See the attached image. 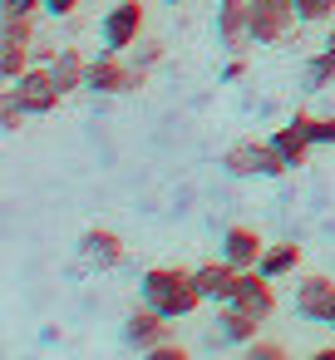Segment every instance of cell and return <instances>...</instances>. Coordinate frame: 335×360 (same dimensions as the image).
<instances>
[{
	"instance_id": "f546056e",
	"label": "cell",
	"mask_w": 335,
	"mask_h": 360,
	"mask_svg": "<svg viewBox=\"0 0 335 360\" xmlns=\"http://www.w3.org/2000/svg\"><path fill=\"white\" fill-rule=\"evenodd\" d=\"M315 360H335V345H320V350H315Z\"/></svg>"
},
{
	"instance_id": "ba28073f",
	"label": "cell",
	"mask_w": 335,
	"mask_h": 360,
	"mask_svg": "<svg viewBox=\"0 0 335 360\" xmlns=\"http://www.w3.org/2000/svg\"><path fill=\"white\" fill-rule=\"evenodd\" d=\"M192 276H197V291H202L207 301H217V306L237 301V286H242V266H232L227 257H212V262L192 266Z\"/></svg>"
},
{
	"instance_id": "cb8c5ba5",
	"label": "cell",
	"mask_w": 335,
	"mask_h": 360,
	"mask_svg": "<svg viewBox=\"0 0 335 360\" xmlns=\"http://www.w3.org/2000/svg\"><path fill=\"white\" fill-rule=\"evenodd\" d=\"M20 119H25V109H20V99L6 89V99H0V129L15 134V129H20Z\"/></svg>"
},
{
	"instance_id": "4fadbf2b",
	"label": "cell",
	"mask_w": 335,
	"mask_h": 360,
	"mask_svg": "<svg viewBox=\"0 0 335 360\" xmlns=\"http://www.w3.org/2000/svg\"><path fill=\"white\" fill-rule=\"evenodd\" d=\"M261 252H266V242H261V232L256 227H242V222H232L227 232H222V257L232 262V266H256L261 262Z\"/></svg>"
},
{
	"instance_id": "30bf717a",
	"label": "cell",
	"mask_w": 335,
	"mask_h": 360,
	"mask_svg": "<svg viewBox=\"0 0 335 360\" xmlns=\"http://www.w3.org/2000/svg\"><path fill=\"white\" fill-rule=\"evenodd\" d=\"M296 311L306 321H330V311H335V276H325V271L301 276L296 281Z\"/></svg>"
},
{
	"instance_id": "8992f818",
	"label": "cell",
	"mask_w": 335,
	"mask_h": 360,
	"mask_svg": "<svg viewBox=\"0 0 335 360\" xmlns=\"http://www.w3.org/2000/svg\"><path fill=\"white\" fill-rule=\"evenodd\" d=\"M11 94L20 99V109H25V114H55V109H60V99H65V89L55 84L50 65H30V70L11 84Z\"/></svg>"
},
{
	"instance_id": "83f0119b",
	"label": "cell",
	"mask_w": 335,
	"mask_h": 360,
	"mask_svg": "<svg viewBox=\"0 0 335 360\" xmlns=\"http://www.w3.org/2000/svg\"><path fill=\"white\" fill-rule=\"evenodd\" d=\"M55 55H60V45H40V40H35V65H50Z\"/></svg>"
},
{
	"instance_id": "f1b7e54d",
	"label": "cell",
	"mask_w": 335,
	"mask_h": 360,
	"mask_svg": "<svg viewBox=\"0 0 335 360\" xmlns=\"http://www.w3.org/2000/svg\"><path fill=\"white\" fill-rule=\"evenodd\" d=\"M242 75H247V60H242V55H237V60H232V65H227V70H222V79H242Z\"/></svg>"
},
{
	"instance_id": "2e32d148",
	"label": "cell",
	"mask_w": 335,
	"mask_h": 360,
	"mask_svg": "<svg viewBox=\"0 0 335 360\" xmlns=\"http://www.w3.org/2000/svg\"><path fill=\"white\" fill-rule=\"evenodd\" d=\"M271 143H276V153H281L291 168H301V163L310 158V148H315V143H310V134H306L296 119H291V124H281V129L271 134Z\"/></svg>"
},
{
	"instance_id": "9a60e30c",
	"label": "cell",
	"mask_w": 335,
	"mask_h": 360,
	"mask_svg": "<svg viewBox=\"0 0 335 360\" xmlns=\"http://www.w3.org/2000/svg\"><path fill=\"white\" fill-rule=\"evenodd\" d=\"M50 75H55V84H60L65 94H74V89H89V60H84V50H74V45H60V55L50 60Z\"/></svg>"
},
{
	"instance_id": "5bb4252c",
	"label": "cell",
	"mask_w": 335,
	"mask_h": 360,
	"mask_svg": "<svg viewBox=\"0 0 335 360\" xmlns=\"http://www.w3.org/2000/svg\"><path fill=\"white\" fill-rule=\"evenodd\" d=\"M237 306H242V311H251V316H261V321H271V311H276L271 276H266V271H256V266H247V271H242V286H237Z\"/></svg>"
},
{
	"instance_id": "9c48e42d",
	"label": "cell",
	"mask_w": 335,
	"mask_h": 360,
	"mask_svg": "<svg viewBox=\"0 0 335 360\" xmlns=\"http://www.w3.org/2000/svg\"><path fill=\"white\" fill-rule=\"evenodd\" d=\"M124 340L148 355V350H158L163 340H173V321H168L163 311H153V306H138V311L124 321Z\"/></svg>"
},
{
	"instance_id": "277c9868",
	"label": "cell",
	"mask_w": 335,
	"mask_h": 360,
	"mask_svg": "<svg viewBox=\"0 0 335 360\" xmlns=\"http://www.w3.org/2000/svg\"><path fill=\"white\" fill-rule=\"evenodd\" d=\"M143 25H148V11L143 0H119V6L99 20V35H104V50H119L129 55L138 40H143Z\"/></svg>"
},
{
	"instance_id": "603a6c76",
	"label": "cell",
	"mask_w": 335,
	"mask_h": 360,
	"mask_svg": "<svg viewBox=\"0 0 335 360\" xmlns=\"http://www.w3.org/2000/svg\"><path fill=\"white\" fill-rule=\"evenodd\" d=\"M242 350H247V360H286V345L281 340H261V335L251 345H242Z\"/></svg>"
},
{
	"instance_id": "d4e9b609",
	"label": "cell",
	"mask_w": 335,
	"mask_h": 360,
	"mask_svg": "<svg viewBox=\"0 0 335 360\" xmlns=\"http://www.w3.org/2000/svg\"><path fill=\"white\" fill-rule=\"evenodd\" d=\"M40 11H45V0H6V6H0V15H30V20Z\"/></svg>"
},
{
	"instance_id": "7c38bea8",
	"label": "cell",
	"mask_w": 335,
	"mask_h": 360,
	"mask_svg": "<svg viewBox=\"0 0 335 360\" xmlns=\"http://www.w3.org/2000/svg\"><path fill=\"white\" fill-rule=\"evenodd\" d=\"M261 326H266L261 316H251V311H242L237 301H227L222 316H217V335H212V340H217V345H251V340L261 335Z\"/></svg>"
},
{
	"instance_id": "44dd1931",
	"label": "cell",
	"mask_w": 335,
	"mask_h": 360,
	"mask_svg": "<svg viewBox=\"0 0 335 360\" xmlns=\"http://www.w3.org/2000/svg\"><path fill=\"white\" fill-rule=\"evenodd\" d=\"M296 15H301V25H325V20H335V0H296Z\"/></svg>"
},
{
	"instance_id": "ac0fdd59",
	"label": "cell",
	"mask_w": 335,
	"mask_h": 360,
	"mask_svg": "<svg viewBox=\"0 0 335 360\" xmlns=\"http://www.w3.org/2000/svg\"><path fill=\"white\" fill-rule=\"evenodd\" d=\"M296 266H301V242H276V247H266V252H261V262H256V271H266L271 281L291 276Z\"/></svg>"
},
{
	"instance_id": "7402d4cb",
	"label": "cell",
	"mask_w": 335,
	"mask_h": 360,
	"mask_svg": "<svg viewBox=\"0 0 335 360\" xmlns=\"http://www.w3.org/2000/svg\"><path fill=\"white\" fill-rule=\"evenodd\" d=\"M129 60H133L138 70H153V65L163 60V40H138V45L129 50Z\"/></svg>"
},
{
	"instance_id": "3957f363",
	"label": "cell",
	"mask_w": 335,
	"mask_h": 360,
	"mask_svg": "<svg viewBox=\"0 0 335 360\" xmlns=\"http://www.w3.org/2000/svg\"><path fill=\"white\" fill-rule=\"evenodd\" d=\"M143 79H148V70H138L119 50H104L99 60H89V94H133V89H143Z\"/></svg>"
},
{
	"instance_id": "6da1fadb",
	"label": "cell",
	"mask_w": 335,
	"mask_h": 360,
	"mask_svg": "<svg viewBox=\"0 0 335 360\" xmlns=\"http://www.w3.org/2000/svg\"><path fill=\"white\" fill-rule=\"evenodd\" d=\"M138 296H143V306H153V311H163L168 321H183V316H192L207 296L197 291V276L188 271V266H148L143 276H138Z\"/></svg>"
},
{
	"instance_id": "d6986e66",
	"label": "cell",
	"mask_w": 335,
	"mask_h": 360,
	"mask_svg": "<svg viewBox=\"0 0 335 360\" xmlns=\"http://www.w3.org/2000/svg\"><path fill=\"white\" fill-rule=\"evenodd\" d=\"M325 84H335V55L330 50L306 60V89H325Z\"/></svg>"
},
{
	"instance_id": "4316f807",
	"label": "cell",
	"mask_w": 335,
	"mask_h": 360,
	"mask_svg": "<svg viewBox=\"0 0 335 360\" xmlns=\"http://www.w3.org/2000/svg\"><path fill=\"white\" fill-rule=\"evenodd\" d=\"M45 11H50L55 20H65V15H74V11H79V0H45Z\"/></svg>"
},
{
	"instance_id": "7a4b0ae2",
	"label": "cell",
	"mask_w": 335,
	"mask_h": 360,
	"mask_svg": "<svg viewBox=\"0 0 335 360\" xmlns=\"http://www.w3.org/2000/svg\"><path fill=\"white\" fill-rule=\"evenodd\" d=\"M222 168L232 178H281V173H291V163L276 153L271 139H242V143H232L227 158H222Z\"/></svg>"
},
{
	"instance_id": "4dcf8cb0",
	"label": "cell",
	"mask_w": 335,
	"mask_h": 360,
	"mask_svg": "<svg viewBox=\"0 0 335 360\" xmlns=\"http://www.w3.org/2000/svg\"><path fill=\"white\" fill-rule=\"evenodd\" d=\"M325 50H330V55H335V30H330V35H325Z\"/></svg>"
},
{
	"instance_id": "1f68e13d",
	"label": "cell",
	"mask_w": 335,
	"mask_h": 360,
	"mask_svg": "<svg viewBox=\"0 0 335 360\" xmlns=\"http://www.w3.org/2000/svg\"><path fill=\"white\" fill-rule=\"evenodd\" d=\"M168 6H188V0H168Z\"/></svg>"
},
{
	"instance_id": "5b68a950",
	"label": "cell",
	"mask_w": 335,
	"mask_h": 360,
	"mask_svg": "<svg viewBox=\"0 0 335 360\" xmlns=\"http://www.w3.org/2000/svg\"><path fill=\"white\" fill-rule=\"evenodd\" d=\"M296 25V0H251V45H281Z\"/></svg>"
},
{
	"instance_id": "484cf974",
	"label": "cell",
	"mask_w": 335,
	"mask_h": 360,
	"mask_svg": "<svg viewBox=\"0 0 335 360\" xmlns=\"http://www.w3.org/2000/svg\"><path fill=\"white\" fill-rule=\"evenodd\" d=\"M148 360H188V345H178V340H163L158 350H148Z\"/></svg>"
},
{
	"instance_id": "ffe728a7",
	"label": "cell",
	"mask_w": 335,
	"mask_h": 360,
	"mask_svg": "<svg viewBox=\"0 0 335 360\" xmlns=\"http://www.w3.org/2000/svg\"><path fill=\"white\" fill-rule=\"evenodd\" d=\"M296 124L310 134V143H335V114H325V119H315V114H306V109H296Z\"/></svg>"
},
{
	"instance_id": "8fae6325",
	"label": "cell",
	"mask_w": 335,
	"mask_h": 360,
	"mask_svg": "<svg viewBox=\"0 0 335 360\" xmlns=\"http://www.w3.org/2000/svg\"><path fill=\"white\" fill-rule=\"evenodd\" d=\"M217 35L232 55L251 45V0H217Z\"/></svg>"
},
{
	"instance_id": "52a82bcc",
	"label": "cell",
	"mask_w": 335,
	"mask_h": 360,
	"mask_svg": "<svg viewBox=\"0 0 335 360\" xmlns=\"http://www.w3.org/2000/svg\"><path fill=\"white\" fill-rule=\"evenodd\" d=\"M79 257H84V266H94V271H114V266H124L129 247H124V237H119L114 227H89V232L79 237Z\"/></svg>"
},
{
	"instance_id": "e0dca14e",
	"label": "cell",
	"mask_w": 335,
	"mask_h": 360,
	"mask_svg": "<svg viewBox=\"0 0 335 360\" xmlns=\"http://www.w3.org/2000/svg\"><path fill=\"white\" fill-rule=\"evenodd\" d=\"M35 65V40H0V79L15 84Z\"/></svg>"
},
{
	"instance_id": "d6a6232c",
	"label": "cell",
	"mask_w": 335,
	"mask_h": 360,
	"mask_svg": "<svg viewBox=\"0 0 335 360\" xmlns=\"http://www.w3.org/2000/svg\"><path fill=\"white\" fill-rule=\"evenodd\" d=\"M325 326H335V311H330V321H325Z\"/></svg>"
}]
</instances>
